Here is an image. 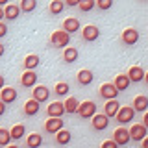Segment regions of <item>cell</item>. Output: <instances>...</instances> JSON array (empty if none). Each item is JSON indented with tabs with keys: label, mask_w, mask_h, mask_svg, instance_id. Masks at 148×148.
I'll return each mask as SVG.
<instances>
[{
	"label": "cell",
	"mask_w": 148,
	"mask_h": 148,
	"mask_svg": "<svg viewBox=\"0 0 148 148\" xmlns=\"http://www.w3.org/2000/svg\"><path fill=\"white\" fill-rule=\"evenodd\" d=\"M50 43L56 48H65L67 45H71V34L65 32V30H58L50 35Z\"/></svg>",
	"instance_id": "6da1fadb"
},
{
	"label": "cell",
	"mask_w": 148,
	"mask_h": 148,
	"mask_svg": "<svg viewBox=\"0 0 148 148\" xmlns=\"http://www.w3.org/2000/svg\"><path fill=\"white\" fill-rule=\"evenodd\" d=\"M78 115H80L82 119H91L92 115L96 113V104L92 100H85V102H80V106H78Z\"/></svg>",
	"instance_id": "7a4b0ae2"
},
{
	"label": "cell",
	"mask_w": 148,
	"mask_h": 148,
	"mask_svg": "<svg viewBox=\"0 0 148 148\" xmlns=\"http://www.w3.org/2000/svg\"><path fill=\"white\" fill-rule=\"evenodd\" d=\"M91 124H92V130L102 132V130H106L109 126V117L106 113H95L91 117Z\"/></svg>",
	"instance_id": "3957f363"
},
{
	"label": "cell",
	"mask_w": 148,
	"mask_h": 148,
	"mask_svg": "<svg viewBox=\"0 0 148 148\" xmlns=\"http://www.w3.org/2000/svg\"><path fill=\"white\" fill-rule=\"evenodd\" d=\"M115 117H117V120L120 124H126V122H130V120L135 117V109L124 106V108H119V111L115 113Z\"/></svg>",
	"instance_id": "277c9868"
},
{
	"label": "cell",
	"mask_w": 148,
	"mask_h": 148,
	"mask_svg": "<svg viewBox=\"0 0 148 148\" xmlns=\"http://www.w3.org/2000/svg\"><path fill=\"white\" fill-rule=\"evenodd\" d=\"M120 39H122L124 45H135L139 41V30H135V28H126V30L122 32V35H120Z\"/></svg>",
	"instance_id": "5b68a950"
},
{
	"label": "cell",
	"mask_w": 148,
	"mask_h": 148,
	"mask_svg": "<svg viewBox=\"0 0 148 148\" xmlns=\"http://www.w3.org/2000/svg\"><path fill=\"white\" fill-rule=\"evenodd\" d=\"M82 37H83V41H87V43H92V41H96L100 37V30L96 26H92V24H87L82 30Z\"/></svg>",
	"instance_id": "8992f818"
},
{
	"label": "cell",
	"mask_w": 148,
	"mask_h": 148,
	"mask_svg": "<svg viewBox=\"0 0 148 148\" xmlns=\"http://www.w3.org/2000/svg\"><path fill=\"white\" fill-rule=\"evenodd\" d=\"M100 96L106 98V100L117 98V96H119V89L113 85V83H102V85H100Z\"/></svg>",
	"instance_id": "52a82bcc"
},
{
	"label": "cell",
	"mask_w": 148,
	"mask_h": 148,
	"mask_svg": "<svg viewBox=\"0 0 148 148\" xmlns=\"http://www.w3.org/2000/svg\"><path fill=\"white\" fill-rule=\"evenodd\" d=\"M113 141L117 143L119 146L128 145V143H130V132H128L126 128H117L113 132Z\"/></svg>",
	"instance_id": "ba28073f"
},
{
	"label": "cell",
	"mask_w": 148,
	"mask_h": 148,
	"mask_svg": "<svg viewBox=\"0 0 148 148\" xmlns=\"http://www.w3.org/2000/svg\"><path fill=\"white\" fill-rule=\"evenodd\" d=\"M128 132H130V139H133V141H143L146 137V126L145 124H133Z\"/></svg>",
	"instance_id": "9c48e42d"
},
{
	"label": "cell",
	"mask_w": 148,
	"mask_h": 148,
	"mask_svg": "<svg viewBox=\"0 0 148 148\" xmlns=\"http://www.w3.org/2000/svg\"><path fill=\"white\" fill-rule=\"evenodd\" d=\"M61 128H63V119L61 117H50L45 122V130L48 133H56V132H59Z\"/></svg>",
	"instance_id": "30bf717a"
},
{
	"label": "cell",
	"mask_w": 148,
	"mask_h": 148,
	"mask_svg": "<svg viewBox=\"0 0 148 148\" xmlns=\"http://www.w3.org/2000/svg\"><path fill=\"white\" fill-rule=\"evenodd\" d=\"M0 100L4 104H11L17 100V89L15 87H2L0 89Z\"/></svg>",
	"instance_id": "8fae6325"
},
{
	"label": "cell",
	"mask_w": 148,
	"mask_h": 148,
	"mask_svg": "<svg viewBox=\"0 0 148 148\" xmlns=\"http://www.w3.org/2000/svg\"><path fill=\"white\" fill-rule=\"evenodd\" d=\"M39 109H41V102H37L35 98L26 100L24 102V108H22L24 115H28V117H34V115H37V113H39Z\"/></svg>",
	"instance_id": "7c38bea8"
},
{
	"label": "cell",
	"mask_w": 148,
	"mask_h": 148,
	"mask_svg": "<svg viewBox=\"0 0 148 148\" xmlns=\"http://www.w3.org/2000/svg\"><path fill=\"white\" fill-rule=\"evenodd\" d=\"M34 98L37 102H46L50 98V91H48V87L46 85H34Z\"/></svg>",
	"instance_id": "4fadbf2b"
},
{
	"label": "cell",
	"mask_w": 148,
	"mask_h": 148,
	"mask_svg": "<svg viewBox=\"0 0 148 148\" xmlns=\"http://www.w3.org/2000/svg\"><path fill=\"white\" fill-rule=\"evenodd\" d=\"M37 83V74H35V71H24V74L21 76V85L22 87H34Z\"/></svg>",
	"instance_id": "5bb4252c"
},
{
	"label": "cell",
	"mask_w": 148,
	"mask_h": 148,
	"mask_svg": "<svg viewBox=\"0 0 148 148\" xmlns=\"http://www.w3.org/2000/svg\"><path fill=\"white\" fill-rule=\"evenodd\" d=\"M128 78H130V82H133V83H139V82H143L145 80V69L143 67H130V71H128Z\"/></svg>",
	"instance_id": "9a60e30c"
},
{
	"label": "cell",
	"mask_w": 148,
	"mask_h": 148,
	"mask_svg": "<svg viewBox=\"0 0 148 148\" xmlns=\"http://www.w3.org/2000/svg\"><path fill=\"white\" fill-rule=\"evenodd\" d=\"M63 113H65V106L61 102H52V104L46 108V115H48V117H61Z\"/></svg>",
	"instance_id": "2e32d148"
},
{
	"label": "cell",
	"mask_w": 148,
	"mask_h": 148,
	"mask_svg": "<svg viewBox=\"0 0 148 148\" xmlns=\"http://www.w3.org/2000/svg\"><path fill=\"white\" fill-rule=\"evenodd\" d=\"M80 28H82L80 21H78V18H74V17L65 18V21H63V30H65V32H69V34H74V32H78Z\"/></svg>",
	"instance_id": "e0dca14e"
},
{
	"label": "cell",
	"mask_w": 148,
	"mask_h": 148,
	"mask_svg": "<svg viewBox=\"0 0 148 148\" xmlns=\"http://www.w3.org/2000/svg\"><path fill=\"white\" fill-rule=\"evenodd\" d=\"M133 109L139 111V113H145V111L148 109V98L145 95H139L133 98Z\"/></svg>",
	"instance_id": "ac0fdd59"
},
{
	"label": "cell",
	"mask_w": 148,
	"mask_h": 148,
	"mask_svg": "<svg viewBox=\"0 0 148 148\" xmlns=\"http://www.w3.org/2000/svg\"><path fill=\"white\" fill-rule=\"evenodd\" d=\"M39 63H41L39 56H35V54L26 56L24 58V71H35V69L39 67Z\"/></svg>",
	"instance_id": "d6986e66"
},
{
	"label": "cell",
	"mask_w": 148,
	"mask_h": 148,
	"mask_svg": "<svg viewBox=\"0 0 148 148\" xmlns=\"http://www.w3.org/2000/svg\"><path fill=\"white\" fill-rule=\"evenodd\" d=\"M130 78H128V74H117V78H115V82H113V85L117 87L119 91H126L128 87H130Z\"/></svg>",
	"instance_id": "ffe728a7"
},
{
	"label": "cell",
	"mask_w": 148,
	"mask_h": 148,
	"mask_svg": "<svg viewBox=\"0 0 148 148\" xmlns=\"http://www.w3.org/2000/svg\"><path fill=\"white\" fill-rule=\"evenodd\" d=\"M4 15H6V18H9V21H15V18H18V15H21V8L15 6V4H8V6L4 8Z\"/></svg>",
	"instance_id": "44dd1931"
},
{
	"label": "cell",
	"mask_w": 148,
	"mask_h": 148,
	"mask_svg": "<svg viewBox=\"0 0 148 148\" xmlns=\"http://www.w3.org/2000/svg\"><path fill=\"white\" fill-rule=\"evenodd\" d=\"M71 139H72V135H71L69 130H63L61 128L59 132H56V143H58V145H69Z\"/></svg>",
	"instance_id": "7402d4cb"
},
{
	"label": "cell",
	"mask_w": 148,
	"mask_h": 148,
	"mask_svg": "<svg viewBox=\"0 0 148 148\" xmlns=\"http://www.w3.org/2000/svg\"><path fill=\"white\" fill-rule=\"evenodd\" d=\"M78 83L80 85H89V83L92 82V78H95V74H92L91 71H87V69H83V71L78 72Z\"/></svg>",
	"instance_id": "603a6c76"
},
{
	"label": "cell",
	"mask_w": 148,
	"mask_h": 148,
	"mask_svg": "<svg viewBox=\"0 0 148 148\" xmlns=\"http://www.w3.org/2000/svg\"><path fill=\"white\" fill-rule=\"evenodd\" d=\"M119 108H120L119 102L115 100V98H111V100H108V104H104V113L111 119V117H115V113L119 111Z\"/></svg>",
	"instance_id": "cb8c5ba5"
},
{
	"label": "cell",
	"mask_w": 148,
	"mask_h": 148,
	"mask_svg": "<svg viewBox=\"0 0 148 148\" xmlns=\"http://www.w3.org/2000/svg\"><path fill=\"white\" fill-rule=\"evenodd\" d=\"M63 106H65V113H69V115H74L78 111V106H80V102H78L74 96H71V98H67L63 102Z\"/></svg>",
	"instance_id": "d4e9b609"
},
{
	"label": "cell",
	"mask_w": 148,
	"mask_h": 148,
	"mask_svg": "<svg viewBox=\"0 0 148 148\" xmlns=\"http://www.w3.org/2000/svg\"><path fill=\"white\" fill-rule=\"evenodd\" d=\"M63 59L67 63H74L78 59V50L74 46H65V52H63Z\"/></svg>",
	"instance_id": "484cf974"
},
{
	"label": "cell",
	"mask_w": 148,
	"mask_h": 148,
	"mask_svg": "<svg viewBox=\"0 0 148 148\" xmlns=\"http://www.w3.org/2000/svg\"><path fill=\"white\" fill-rule=\"evenodd\" d=\"M9 133H11V139L18 141V139L24 137V133H26V126H24V124H15V126L9 130Z\"/></svg>",
	"instance_id": "4316f807"
},
{
	"label": "cell",
	"mask_w": 148,
	"mask_h": 148,
	"mask_svg": "<svg viewBox=\"0 0 148 148\" xmlns=\"http://www.w3.org/2000/svg\"><path fill=\"white\" fill-rule=\"evenodd\" d=\"M65 9V2L63 0H52L48 6V11L52 13V15H61V11Z\"/></svg>",
	"instance_id": "83f0119b"
},
{
	"label": "cell",
	"mask_w": 148,
	"mask_h": 148,
	"mask_svg": "<svg viewBox=\"0 0 148 148\" xmlns=\"http://www.w3.org/2000/svg\"><path fill=\"white\" fill-rule=\"evenodd\" d=\"M26 145L30 146V148H37V146L43 145V137H41L39 133H30L28 139H26Z\"/></svg>",
	"instance_id": "f1b7e54d"
},
{
	"label": "cell",
	"mask_w": 148,
	"mask_h": 148,
	"mask_svg": "<svg viewBox=\"0 0 148 148\" xmlns=\"http://www.w3.org/2000/svg\"><path fill=\"white\" fill-rule=\"evenodd\" d=\"M21 11H24V13H32L34 9L37 8V0H21Z\"/></svg>",
	"instance_id": "f546056e"
},
{
	"label": "cell",
	"mask_w": 148,
	"mask_h": 148,
	"mask_svg": "<svg viewBox=\"0 0 148 148\" xmlns=\"http://www.w3.org/2000/svg\"><path fill=\"white\" fill-rule=\"evenodd\" d=\"M54 91H56V95H58V96H65L69 92V83L58 82V83H56V87H54Z\"/></svg>",
	"instance_id": "4dcf8cb0"
},
{
	"label": "cell",
	"mask_w": 148,
	"mask_h": 148,
	"mask_svg": "<svg viewBox=\"0 0 148 148\" xmlns=\"http://www.w3.org/2000/svg\"><path fill=\"white\" fill-rule=\"evenodd\" d=\"M9 141H11V133H9V130L0 128V146L9 145Z\"/></svg>",
	"instance_id": "1f68e13d"
},
{
	"label": "cell",
	"mask_w": 148,
	"mask_h": 148,
	"mask_svg": "<svg viewBox=\"0 0 148 148\" xmlns=\"http://www.w3.org/2000/svg\"><path fill=\"white\" fill-rule=\"evenodd\" d=\"M78 8L82 11H91L95 8V0H78Z\"/></svg>",
	"instance_id": "d6a6232c"
},
{
	"label": "cell",
	"mask_w": 148,
	"mask_h": 148,
	"mask_svg": "<svg viewBox=\"0 0 148 148\" xmlns=\"http://www.w3.org/2000/svg\"><path fill=\"white\" fill-rule=\"evenodd\" d=\"M95 6H98V9L102 11H108L113 8V0H95Z\"/></svg>",
	"instance_id": "836d02e7"
},
{
	"label": "cell",
	"mask_w": 148,
	"mask_h": 148,
	"mask_svg": "<svg viewBox=\"0 0 148 148\" xmlns=\"http://www.w3.org/2000/svg\"><path fill=\"white\" fill-rule=\"evenodd\" d=\"M6 35H8V26L0 21V39H2V37H6Z\"/></svg>",
	"instance_id": "e575fe53"
},
{
	"label": "cell",
	"mask_w": 148,
	"mask_h": 148,
	"mask_svg": "<svg viewBox=\"0 0 148 148\" xmlns=\"http://www.w3.org/2000/svg\"><path fill=\"white\" fill-rule=\"evenodd\" d=\"M117 146L119 145L115 141H104V143H102V148H117Z\"/></svg>",
	"instance_id": "d590c367"
},
{
	"label": "cell",
	"mask_w": 148,
	"mask_h": 148,
	"mask_svg": "<svg viewBox=\"0 0 148 148\" xmlns=\"http://www.w3.org/2000/svg\"><path fill=\"white\" fill-rule=\"evenodd\" d=\"M65 6H78V0H63Z\"/></svg>",
	"instance_id": "8d00e7d4"
},
{
	"label": "cell",
	"mask_w": 148,
	"mask_h": 148,
	"mask_svg": "<svg viewBox=\"0 0 148 148\" xmlns=\"http://www.w3.org/2000/svg\"><path fill=\"white\" fill-rule=\"evenodd\" d=\"M4 113H6V104H4V102L0 100V117H2Z\"/></svg>",
	"instance_id": "74e56055"
},
{
	"label": "cell",
	"mask_w": 148,
	"mask_h": 148,
	"mask_svg": "<svg viewBox=\"0 0 148 148\" xmlns=\"http://www.w3.org/2000/svg\"><path fill=\"white\" fill-rule=\"evenodd\" d=\"M4 52H6V48H4V45H0V58L4 56Z\"/></svg>",
	"instance_id": "f35d334b"
},
{
	"label": "cell",
	"mask_w": 148,
	"mask_h": 148,
	"mask_svg": "<svg viewBox=\"0 0 148 148\" xmlns=\"http://www.w3.org/2000/svg\"><path fill=\"white\" fill-rule=\"evenodd\" d=\"M4 82H6V80H4V76H2V74H0V89H2V87H4Z\"/></svg>",
	"instance_id": "ab89813d"
},
{
	"label": "cell",
	"mask_w": 148,
	"mask_h": 148,
	"mask_svg": "<svg viewBox=\"0 0 148 148\" xmlns=\"http://www.w3.org/2000/svg\"><path fill=\"white\" fill-rule=\"evenodd\" d=\"M4 17H6V15H4V8H2V6H0V21H2V18H4Z\"/></svg>",
	"instance_id": "60d3db41"
},
{
	"label": "cell",
	"mask_w": 148,
	"mask_h": 148,
	"mask_svg": "<svg viewBox=\"0 0 148 148\" xmlns=\"http://www.w3.org/2000/svg\"><path fill=\"white\" fill-rule=\"evenodd\" d=\"M8 2H9V0H0V6H2V8L8 6Z\"/></svg>",
	"instance_id": "b9f144b4"
}]
</instances>
